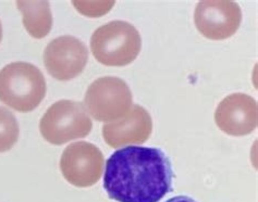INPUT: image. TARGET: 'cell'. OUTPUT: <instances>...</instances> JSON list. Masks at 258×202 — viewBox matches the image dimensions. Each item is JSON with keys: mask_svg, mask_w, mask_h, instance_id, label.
<instances>
[{"mask_svg": "<svg viewBox=\"0 0 258 202\" xmlns=\"http://www.w3.org/2000/svg\"><path fill=\"white\" fill-rule=\"evenodd\" d=\"M171 162L158 148L130 146L107 160L104 188L118 202H159L172 189Z\"/></svg>", "mask_w": 258, "mask_h": 202, "instance_id": "6da1fadb", "label": "cell"}, {"mask_svg": "<svg viewBox=\"0 0 258 202\" xmlns=\"http://www.w3.org/2000/svg\"><path fill=\"white\" fill-rule=\"evenodd\" d=\"M46 89L43 73L34 64L12 62L0 71V101L18 112L35 110Z\"/></svg>", "mask_w": 258, "mask_h": 202, "instance_id": "7a4b0ae2", "label": "cell"}, {"mask_svg": "<svg viewBox=\"0 0 258 202\" xmlns=\"http://www.w3.org/2000/svg\"><path fill=\"white\" fill-rule=\"evenodd\" d=\"M142 39L130 23L112 21L93 33L91 49L94 58L106 66H125L140 55Z\"/></svg>", "mask_w": 258, "mask_h": 202, "instance_id": "3957f363", "label": "cell"}, {"mask_svg": "<svg viewBox=\"0 0 258 202\" xmlns=\"http://www.w3.org/2000/svg\"><path fill=\"white\" fill-rule=\"evenodd\" d=\"M92 127V120L83 104L73 100L57 101L48 108L39 122L44 139L57 146L86 137Z\"/></svg>", "mask_w": 258, "mask_h": 202, "instance_id": "277c9868", "label": "cell"}, {"mask_svg": "<svg viewBox=\"0 0 258 202\" xmlns=\"http://www.w3.org/2000/svg\"><path fill=\"white\" fill-rule=\"evenodd\" d=\"M132 92L123 79L113 76L97 78L88 87L84 104L86 111L99 122H114L125 117L132 108Z\"/></svg>", "mask_w": 258, "mask_h": 202, "instance_id": "5b68a950", "label": "cell"}, {"mask_svg": "<svg viewBox=\"0 0 258 202\" xmlns=\"http://www.w3.org/2000/svg\"><path fill=\"white\" fill-rule=\"evenodd\" d=\"M104 156L98 147L79 141L68 146L60 159V170L67 181L76 187L95 185L104 171Z\"/></svg>", "mask_w": 258, "mask_h": 202, "instance_id": "8992f818", "label": "cell"}, {"mask_svg": "<svg viewBox=\"0 0 258 202\" xmlns=\"http://www.w3.org/2000/svg\"><path fill=\"white\" fill-rule=\"evenodd\" d=\"M194 22L203 36L212 40H223L239 30L242 11L235 2L204 0L196 6Z\"/></svg>", "mask_w": 258, "mask_h": 202, "instance_id": "52a82bcc", "label": "cell"}, {"mask_svg": "<svg viewBox=\"0 0 258 202\" xmlns=\"http://www.w3.org/2000/svg\"><path fill=\"white\" fill-rule=\"evenodd\" d=\"M88 61L87 47L80 39L64 35L47 45L44 63L50 75L61 82L70 80L83 72Z\"/></svg>", "mask_w": 258, "mask_h": 202, "instance_id": "ba28073f", "label": "cell"}, {"mask_svg": "<svg viewBox=\"0 0 258 202\" xmlns=\"http://www.w3.org/2000/svg\"><path fill=\"white\" fill-rule=\"evenodd\" d=\"M215 122L231 136H245L257 127V101L241 92L229 95L217 107Z\"/></svg>", "mask_w": 258, "mask_h": 202, "instance_id": "9c48e42d", "label": "cell"}, {"mask_svg": "<svg viewBox=\"0 0 258 202\" xmlns=\"http://www.w3.org/2000/svg\"><path fill=\"white\" fill-rule=\"evenodd\" d=\"M152 132L151 114L139 105L133 106L125 117L103 126V137L112 148L143 144L151 137Z\"/></svg>", "mask_w": 258, "mask_h": 202, "instance_id": "30bf717a", "label": "cell"}, {"mask_svg": "<svg viewBox=\"0 0 258 202\" xmlns=\"http://www.w3.org/2000/svg\"><path fill=\"white\" fill-rule=\"evenodd\" d=\"M22 22L30 35L36 39L46 37L52 28V15L48 2H17Z\"/></svg>", "mask_w": 258, "mask_h": 202, "instance_id": "8fae6325", "label": "cell"}, {"mask_svg": "<svg viewBox=\"0 0 258 202\" xmlns=\"http://www.w3.org/2000/svg\"><path fill=\"white\" fill-rule=\"evenodd\" d=\"M19 124L11 111L0 107V152L9 151L19 138Z\"/></svg>", "mask_w": 258, "mask_h": 202, "instance_id": "7c38bea8", "label": "cell"}, {"mask_svg": "<svg viewBox=\"0 0 258 202\" xmlns=\"http://www.w3.org/2000/svg\"><path fill=\"white\" fill-rule=\"evenodd\" d=\"M76 9L85 17H103L111 10L114 2H73Z\"/></svg>", "mask_w": 258, "mask_h": 202, "instance_id": "4fadbf2b", "label": "cell"}, {"mask_svg": "<svg viewBox=\"0 0 258 202\" xmlns=\"http://www.w3.org/2000/svg\"><path fill=\"white\" fill-rule=\"evenodd\" d=\"M166 202H196L194 199L186 197V196H176L173 198H170Z\"/></svg>", "mask_w": 258, "mask_h": 202, "instance_id": "5bb4252c", "label": "cell"}, {"mask_svg": "<svg viewBox=\"0 0 258 202\" xmlns=\"http://www.w3.org/2000/svg\"><path fill=\"white\" fill-rule=\"evenodd\" d=\"M3 39V24H2V21H0V42H2Z\"/></svg>", "mask_w": 258, "mask_h": 202, "instance_id": "9a60e30c", "label": "cell"}]
</instances>
